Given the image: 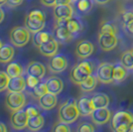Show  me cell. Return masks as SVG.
<instances>
[{
	"mask_svg": "<svg viewBox=\"0 0 133 132\" xmlns=\"http://www.w3.org/2000/svg\"><path fill=\"white\" fill-rule=\"evenodd\" d=\"M97 82H98V80H97L96 75L91 74L90 76H89L83 81V83H79V88H81V89L83 90V93H90L96 88Z\"/></svg>",
	"mask_w": 133,
	"mask_h": 132,
	"instance_id": "25",
	"label": "cell"
},
{
	"mask_svg": "<svg viewBox=\"0 0 133 132\" xmlns=\"http://www.w3.org/2000/svg\"><path fill=\"white\" fill-rule=\"evenodd\" d=\"M94 130L95 128L90 122H81L77 128L78 132H94Z\"/></svg>",
	"mask_w": 133,
	"mask_h": 132,
	"instance_id": "36",
	"label": "cell"
},
{
	"mask_svg": "<svg viewBox=\"0 0 133 132\" xmlns=\"http://www.w3.org/2000/svg\"><path fill=\"white\" fill-rule=\"evenodd\" d=\"M98 46L102 51L109 52L116 48L118 44V38L116 34L111 33H99L98 34Z\"/></svg>",
	"mask_w": 133,
	"mask_h": 132,
	"instance_id": "8",
	"label": "cell"
},
{
	"mask_svg": "<svg viewBox=\"0 0 133 132\" xmlns=\"http://www.w3.org/2000/svg\"><path fill=\"white\" fill-rule=\"evenodd\" d=\"M94 46L89 40H81L76 45L75 53L78 59L85 60L94 54Z\"/></svg>",
	"mask_w": 133,
	"mask_h": 132,
	"instance_id": "12",
	"label": "cell"
},
{
	"mask_svg": "<svg viewBox=\"0 0 133 132\" xmlns=\"http://www.w3.org/2000/svg\"><path fill=\"white\" fill-rule=\"evenodd\" d=\"M69 66V61L66 56L64 54H56L55 56L51 57V60L48 64V69L53 74H60L66 71Z\"/></svg>",
	"mask_w": 133,
	"mask_h": 132,
	"instance_id": "7",
	"label": "cell"
},
{
	"mask_svg": "<svg viewBox=\"0 0 133 132\" xmlns=\"http://www.w3.org/2000/svg\"><path fill=\"white\" fill-rule=\"evenodd\" d=\"M52 130L54 132H71V127L70 125L66 123V122H62V121H59L57 122L54 127L52 128Z\"/></svg>",
	"mask_w": 133,
	"mask_h": 132,
	"instance_id": "35",
	"label": "cell"
},
{
	"mask_svg": "<svg viewBox=\"0 0 133 132\" xmlns=\"http://www.w3.org/2000/svg\"><path fill=\"white\" fill-rule=\"evenodd\" d=\"M41 109H42V108H40V107H38L37 105H35V104L28 105L27 107L25 108L28 117H32V116L41 114Z\"/></svg>",
	"mask_w": 133,
	"mask_h": 132,
	"instance_id": "37",
	"label": "cell"
},
{
	"mask_svg": "<svg viewBox=\"0 0 133 132\" xmlns=\"http://www.w3.org/2000/svg\"><path fill=\"white\" fill-rule=\"evenodd\" d=\"M24 0H7V5L11 8H15V7H18L20 6L23 3Z\"/></svg>",
	"mask_w": 133,
	"mask_h": 132,
	"instance_id": "39",
	"label": "cell"
},
{
	"mask_svg": "<svg viewBox=\"0 0 133 132\" xmlns=\"http://www.w3.org/2000/svg\"><path fill=\"white\" fill-rule=\"evenodd\" d=\"M66 26L69 29V31L74 35L77 36L79 33H82L84 29V24L83 20L78 16H74L66 21Z\"/></svg>",
	"mask_w": 133,
	"mask_h": 132,
	"instance_id": "19",
	"label": "cell"
},
{
	"mask_svg": "<svg viewBox=\"0 0 133 132\" xmlns=\"http://www.w3.org/2000/svg\"><path fill=\"white\" fill-rule=\"evenodd\" d=\"M92 103L94 108H101V107H108L109 105V96L105 94H95L91 96Z\"/></svg>",
	"mask_w": 133,
	"mask_h": 132,
	"instance_id": "28",
	"label": "cell"
},
{
	"mask_svg": "<svg viewBox=\"0 0 133 132\" xmlns=\"http://www.w3.org/2000/svg\"><path fill=\"white\" fill-rule=\"evenodd\" d=\"M54 38V35L49 32V31H46V30H41L39 32L34 34L33 36V43L34 45L38 48L39 46H41L42 44H44L46 42H48L49 40Z\"/></svg>",
	"mask_w": 133,
	"mask_h": 132,
	"instance_id": "27",
	"label": "cell"
},
{
	"mask_svg": "<svg viewBox=\"0 0 133 132\" xmlns=\"http://www.w3.org/2000/svg\"><path fill=\"white\" fill-rule=\"evenodd\" d=\"M15 54L14 47L11 44H4L0 48V63L1 64H8L13 60Z\"/></svg>",
	"mask_w": 133,
	"mask_h": 132,
	"instance_id": "21",
	"label": "cell"
},
{
	"mask_svg": "<svg viewBox=\"0 0 133 132\" xmlns=\"http://www.w3.org/2000/svg\"><path fill=\"white\" fill-rule=\"evenodd\" d=\"M96 77L98 82L103 84L112 83L113 82V64L110 63H101L97 67Z\"/></svg>",
	"mask_w": 133,
	"mask_h": 132,
	"instance_id": "6",
	"label": "cell"
},
{
	"mask_svg": "<svg viewBox=\"0 0 133 132\" xmlns=\"http://www.w3.org/2000/svg\"><path fill=\"white\" fill-rule=\"evenodd\" d=\"M6 3H7V0H0V6L4 5Z\"/></svg>",
	"mask_w": 133,
	"mask_h": 132,
	"instance_id": "46",
	"label": "cell"
},
{
	"mask_svg": "<svg viewBox=\"0 0 133 132\" xmlns=\"http://www.w3.org/2000/svg\"><path fill=\"white\" fill-rule=\"evenodd\" d=\"M128 76V69L122 65L121 63L113 65V82L114 83H122L126 80Z\"/></svg>",
	"mask_w": 133,
	"mask_h": 132,
	"instance_id": "23",
	"label": "cell"
},
{
	"mask_svg": "<svg viewBox=\"0 0 133 132\" xmlns=\"http://www.w3.org/2000/svg\"><path fill=\"white\" fill-rule=\"evenodd\" d=\"M131 52H132V55H133V49H132V50H131Z\"/></svg>",
	"mask_w": 133,
	"mask_h": 132,
	"instance_id": "50",
	"label": "cell"
},
{
	"mask_svg": "<svg viewBox=\"0 0 133 132\" xmlns=\"http://www.w3.org/2000/svg\"><path fill=\"white\" fill-rule=\"evenodd\" d=\"M94 0H78L75 3L76 12L79 15H87L92 10L94 5Z\"/></svg>",
	"mask_w": 133,
	"mask_h": 132,
	"instance_id": "22",
	"label": "cell"
},
{
	"mask_svg": "<svg viewBox=\"0 0 133 132\" xmlns=\"http://www.w3.org/2000/svg\"><path fill=\"white\" fill-rule=\"evenodd\" d=\"M4 17H5L4 11H3V9H2V8H1V6H0V24H1L2 21L4 20Z\"/></svg>",
	"mask_w": 133,
	"mask_h": 132,
	"instance_id": "45",
	"label": "cell"
},
{
	"mask_svg": "<svg viewBox=\"0 0 133 132\" xmlns=\"http://www.w3.org/2000/svg\"><path fill=\"white\" fill-rule=\"evenodd\" d=\"M46 22H37V21H33L31 19H29L26 17L25 19V26L27 27V29L31 32V33H37L41 30H43L45 28Z\"/></svg>",
	"mask_w": 133,
	"mask_h": 132,
	"instance_id": "29",
	"label": "cell"
},
{
	"mask_svg": "<svg viewBox=\"0 0 133 132\" xmlns=\"http://www.w3.org/2000/svg\"><path fill=\"white\" fill-rule=\"evenodd\" d=\"M46 85L48 88V93L54 94H60L64 88L63 80L58 77H50L46 80Z\"/></svg>",
	"mask_w": 133,
	"mask_h": 132,
	"instance_id": "20",
	"label": "cell"
},
{
	"mask_svg": "<svg viewBox=\"0 0 133 132\" xmlns=\"http://www.w3.org/2000/svg\"><path fill=\"white\" fill-rule=\"evenodd\" d=\"M9 81H10V77L8 76V74L3 71H0V93L7 89Z\"/></svg>",
	"mask_w": 133,
	"mask_h": 132,
	"instance_id": "34",
	"label": "cell"
},
{
	"mask_svg": "<svg viewBox=\"0 0 133 132\" xmlns=\"http://www.w3.org/2000/svg\"><path fill=\"white\" fill-rule=\"evenodd\" d=\"M45 124L44 116L42 114H38V115L29 117L28 119L27 128L31 131H38L40 129H42Z\"/></svg>",
	"mask_w": 133,
	"mask_h": 132,
	"instance_id": "26",
	"label": "cell"
},
{
	"mask_svg": "<svg viewBox=\"0 0 133 132\" xmlns=\"http://www.w3.org/2000/svg\"><path fill=\"white\" fill-rule=\"evenodd\" d=\"M133 122V112L130 110H119L111 117L110 127L115 132H128Z\"/></svg>",
	"mask_w": 133,
	"mask_h": 132,
	"instance_id": "1",
	"label": "cell"
},
{
	"mask_svg": "<svg viewBox=\"0 0 133 132\" xmlns=\"http://www.w3.org/2000/svg\"><path fill=\"white\" fill-rule=\"evenodd\" d=\"M32 94H33L34 97H37V98H40L42 95H44L48 93V88H47V85H46V83H41L40 82L36 87L34 88H32Z\"/></svg>",
	"mask_w": 133,
	"mask_h": 132,
	"instance_id": "33",
	"label": "cell"
},
{
	"mask_svg": "<svg viewBox=\"0 0 133 132\" xmlns=\"http://www.w3.org/2000/svg\"><path fill=\"white\" fill-rule=\"evenodd\" d=\"M123 25H124V27H125V29H126V31H127L128 33L130 34V35H133V19L130 20L129 22L123 24Z\"/></svg>",
	"mask_w": 133,
	"mask_h": 132,
	"instance_id": "41",
	"label": "cell"
},
{
	"mask_svg": "<svg viewBox=\"0 0 133 132\" xmlns=\"http://www.w3.org/2000/svg\"><path fill=\"white\" fill-rule=\"evenodd\" d=\"M54 18L56 22H66L68 19L72 18L75 14L74 7L71 4L54 6Z\"/></svg>",
	"mask_w": 133,
	"mask_h": 132,
	"instance_id": "11",
	"label": "cell"
},
{
	"mask_svg": "<svg viewBox=\"0 0 133 132\" xmlns=\"http://www.w3.org/2000/svg\"><path fill=\"white\" fill-rule=\"evenodd\" d=\"M6 72L8 74V76L10 77H15L23 76L25 72V70L19 62H10V63H8V65L6 67Z\"/></svg>",
	"mask_w": 133,
	"mask_h": 132,
	"instance_id": "24",
	"label": "cell"
},
{
	"mask_svg": "<svg viewBox=\"0 0 133 132\" xmlns=\"http://www.w3.org/2000/svg\"><path fill=\"white\" fill-rule=\"evenodd\" d=\"M27 88L26 77L20 76V77H10V81L8 83L7 89L8 91H14V93H24Z\"/></svg>",
	"mask_w": 133,
	"mask_h": 132,
	"instance_id": "17",
	"label": "cell"
},
{
	"mask_svg": "<svg viewBox=\"0 0 133 132\" xmlns=\"http://www.w3.org/2000/svg\"><path fill=\"white\" fill-rule=\"evenodd\" d=\"M40 81L41 80H39V78H37V77H33V76H28L27 77H26V83H27V87L29 88H34L38 83H40Z\"/></svg>",
	"mask_w": 133,
	"mask_h": 132,
	"instance_id": "38",
	"label": "cell"
},
{
	"mask_svg": "<svg viewBox=\"0 0 133 132\" xmlns=\"http://www.w3.org/2000/svg\"><path fill=\"white\" fill-rule=\"evenodd\" d=\"M40 107L43 110H51L55 108L58 103V98L57 94L47 93L46 94L42 95L40 98H38Z\"/></svg>",
	"mask_w": 133,
	"mask_h": 132,
	"instance_id": "18",
	"label": "cell"
},
{
	"mask_svg": "<svg viewBox=\"0 0 133 132\" xmlns=\"http://www.w3.org/2000/svg\"><path fill=\"white\" fill-rule=\"evenodd\" d=\"M94 1H95V3H97V4H99V5H104V4L108 3L111 0H94Z\"/></svg>",
	"mask_w": 133,
	"mask_h": 132,
	"instance_id": "43",
	"label": "cell"
},
{
	"mask_svg": "<svg viewBox=\"0 0 133 132\" xmlns=\"http://www.w3.org/2000/svg\"><path fill=\"white\" fill-rule=\"evenodd\" d=\"M40 2L46 7H54L57 3V0H40Z\"/></svg>",
	"mask_w": 133,
	"mask_h": 132,
	"instance_id": "40",
	"label": "cell"
},
{
	"mask_svg": "<svg viewBox=\"0 0 133 132\" xmlns=\"http://www.w3.org/2000/svg\"><path fill=\"white\" fill-rule=\"evenodd\" d=\"M77 1H78V0H72V3H76Z\"/></svg>",
	"mask_w": 133,
	"mask_h": 132,
	"instance_id": "48",
	"label": "cell"
},
{
	"mask_svg": "<svg viewBox=\"0 0 133 132\" xmlns=\"http://www.w3.org/2000/svg\"><path fill=\"white\" fill-rule=\"evenodd\" d=\"M26 17L37 22H46V14L40 9H34L30 11Z\"/></svg>",
	"mask_w": 133,
	"mask_h": 132,
	"instance_id": "32",
	"label": "cell"
},
{
	"mask_svg": "<svg viewBox=\"0 0 133 132\" xmlns=\"http://www.w3.org/2000/svg\"><path fill=\"white\" fill-rule=\"evenodd\" d=\"M72 0H57L56 5H66V4H72Z\"/></svg>",
	"mask_w": 133,
	"mask_h": 132,
	"instance_id": "42",
	"label": "cell"
},
{
	"mask_svg": "<svg viewBox=\"0 0 133 132\" xmlns=\"http://www.w3.org/2000/svg\"><path fill=\"white\" fill-rule=\"evenodd\" d=\"M9 38L12 45L18 48H22L29 43L31 38V32L26 26H16L11 29Z\"/></svg>",
	"mask_w": 133,
	"mask_h": 132,
	"instance_id": "4",
	"label": "cell"
},
{
	"mask_svg": "<svg viewBox=\"0 0 133 132\" xmlns=\"http://www.w3.org/2000/svg\"><path fill=\"white\" fill-rule=\"evenodd\" d=\"M94 72V64L89 61H82L72 67L70 72V78L72 83L79 85L87 77Z\"/></svg>",
	"mask_w": 133,
	"mask_h": 132,
	"instance_id": "3",
	"label": "cell"
},
{
	"mask_svg": "<svg viewBox=\"0 0 133 132\" xmlns=\"http://www.w3.org/2000/svg\"><path fill=\"white\" fill-rule=\"evenodd\" d=\"M99 33H111L117 35V27L116 25L111 21H103L100 24Z\"/></svg>",
	"mask_w": 133,
	"mask_h": 132,
	"instance_id": "31",
	"label": "cell"
},
{
	"mask_svg": "<svg viewBox=\"0 0 133 132\" xmlns=\"http://www.w3.org/2000/svg\"><path fill=\"white\" fill-rule=\"evenodd\" d=\"M91 121L95 125H104L108 123L111 119V111L107 107L94 108L92 113L90 114Z\"/></svg>",
	"mask_w": 133,
	"mask_h": 132,
	"instance_id": "13",
	"label": "cell"
},
{
	"mask_svg": "<svg viewBox=\"0 0 133 132\" xmlns=\"http://www.w3.org/2000/svg\"><path fill=\"white\" fill-rule=\"evenodd\" d=\"M131 71H132V72H133V69H132V70H131Z\"/></svg>",
	"mask_w": 133,
	"mask_h": 132,
	"instance_id": "51",
	"label": "cell"
},
{
	"mask_svg": "<svg viewBox=\"0 0 133 132\" xmlns=\"http://www.w3.org/2000/svg\"><path fill=\"white\" fill-rule=\"evenodd\" d=\"M27 76H33L39 80H42L46 75V67L40 62H30L26 69Z\"/></svg>",
	"mask_w": 133,
	"mask_h": 132,
	"instance_id": "16",
	"label": "cell"
},
{
	"mask_svg": "<svg viewBox=\"0 0 133 132\" xmlns=\"http://www.w3.org/2000/svg\"><path fill=\"white\" fill-rule=\"evenodd\" d=\"M7 130H8V129H7V127H6L5 124L0 121V132H6Z\"/></svg>",
	"mask_w": 133,
	"mask_h": 132,
	"instance_id": "44",
	"label": "cell"
},
{
	"mask_svg": "<svg viewBox=\"0 0 133 132\" xmlns=\"http://www.w3.org/2000/svg\"><path fill=\"white\" fill-rule=\"evenodd\" d=\"M79 116L81 114L78 111L76 99H68L59 108V121L72 124L75 121H77Z\"/></svg>",
	"mask_w": 133,
	"mask_h": 132,
	"instance_id": "2",
	"label": "cell"
},
{
	"mask_svg": "<svg viewBox=\"0 0 133 132\" xmlns=\"http://www.w3.org/2000/svg\"><path fill=\"white\" fill-rule=\"evenodd\" d=\"M59 42L56 40L54 37L53 39L49 40L48 42H46L44 44H42L41 46L38 47V50L40 51V53L45 57L51 58L53 56H55L56 54H58V50H59Z\"/></svg>",
	"mask_w": 133,
	"mask_h": 132,
	"instance_id": "15",
	"label": "cell"
},
{
	"mask_svg": "<svg viewBox=\"0 0 133 132\" xmlns=\"http://www.w3.org/2000/svg\"><path fill=\"white\" fill-rule=\"evenodd\" d=\"M2 45H3V44H2V41L0 40V48H1V46H2Z\"/></svg>",
	"mask_w": 133,
	"mask_h": 132,
	"instance_id": "49",
	"label": "cell"
},
{
	"mask_svg": "<svg viewBox=\"0 0 133 132\" xmlns=\"http://www.w3.org/2000/svg\"><path fill=\"white\" fill-rule=\"evenodd\" d=\"M28 117L26 110L25 109H19L12 111L11 116H10V123L13 129L15 130H22L24 128L27 127L28 124Z\"/></svg>",
	"mask_w": 133,
	"mask_h": 132,
	"instance_id": "9",
	"label": "cell"
},
{
	"mask_svg": "<svg viewBox=\"0 0 133 132\" xmlns=\"http://www.w3.org/2000/svg\"><path fill=\"white\" fill-rule=\"evenodd\" d=\"M26 105V95L23 93L8 91L5 96V106L10 111L22 109Z\"/></svg>",
	"mask_w": 133,
	"mask_h": 132,
	"instance_id": "5",
	"label": "cell"
},
{
	"mask_svg": "<svg viewBox=\"0 0 133 132\" xmlns=\"http://www.w3.org/2000/svg\"><path fill=\"white\" fill-rule=\"evenodd\" d=\"M129 131L133 132V122L131 123V125H130V127H129Z\"/></svg>",
	"mask_w": 133,
	"mask_h": 132,
	"instance_id": "47",
	"label": "cell"
},
{
	"mask_svg": "<svg viewBox=\"0 0 133 132\" xmlns=\"http://www.w3.org/2000/svg\"><path fill=\"white\" fill-rule=\"evenodd\" d=\"M54 37L60 44H66L74 39L72 35L66 26V22H56L54 29Z\"/></svg>",
	"mask_w": 133,
	"mask_h": 132,
	"instance_id": "10",
	"label": "cell"
},
{
	"mask_svg": "<svg viewBox=\"0 0 133 132\" xmlns=\"http://www.w3.org/2000/svg\"><path fill=\"white\" fill-rule=\"evenodd\" d=\"M120 63H121L125 68H127L128 70H132L133 69V55L131 50L130 51H125L124 53H122L120 57Z\"/></svg>",
	"mask_w": 133,
	"mask_h": 132,
	"instance_id": "30",
	"label": "cell"
},
{
	"mask_svg": "<svg viewBox=\"0 0 133 132\" xmlns=\"http://www.w3.org/2000/svg\"><path fill=\"white\" fill-rule=\"evenodd\" d=\"M77 105H78V111L81 116H90L94 110V106L92 103V99L89 96H82L77 100Z\"/></svg>",
	"mask_w": 133,
	"mask_h": 132,
	"instance_id": "14",
	"label": "cell"
}]
</instances>
